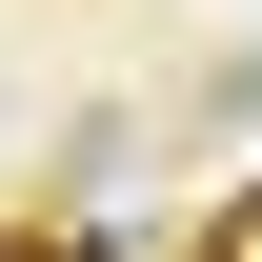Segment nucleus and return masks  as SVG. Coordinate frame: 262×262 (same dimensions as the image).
I'll return each mask as SVG.
<instances>
[{
  "label": "nucleus",
  "instance_id": "f257e3e1",
  "mask_svg": "<svg viewBox=\"0 0 262 262\" xmlns=\"http://www.w3.org/2000/svg\"><path fill=\"white\" fill-rule=\"evenodd\" d=\"M162 262H262V182H222V202H202V222H182Z\"/></svg>",
  "mask_w": 262,
  "mask_h": 262
}]
</instances>
